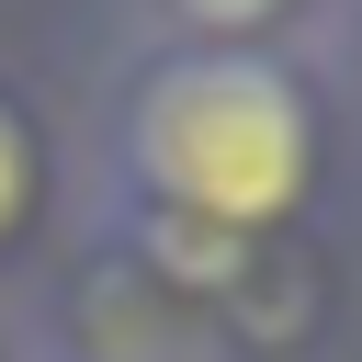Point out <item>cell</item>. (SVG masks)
Instances as JSON below:
<instances>
[{
  "label": "cell",
  "mask_w": 362,
  "mask_h": 362,
  "mask_svg": "<svg viewBox=\"0 0 362 362\" xmlns=\"http://www.w3.org/2000/svg\"><path fill=\"white\" fill-rule=\"evenodd\" d=\"M136 158L170 204H192L215 226H260L305 192V102L249 57H204L147 90Z\"/></svg>",
  "instance_id": "cell-1"
},
{
  "label": "cell",
  "mask_w": 362,
  "mask_h": 362,
  "mask_svg": "<svg viewBox=\"0 0 362 362\" xmlns=\"http://www.w3.org/2000/svg\"><path fill=\"white\" fill-rule=\"evenodd\" d=\"M192 23H260V11H283V0H181Z\"/></svg>",
  "instance_id": "cell-2"
},
{
  "label": "cell",
  "mask_w": 362,
  "mask_h": 362,
  "mask_svg": "<svg viewBox=\"0 0 362 362\" xmlns=\"http://www.w3.org/2000/svg\"><path fill=\"white\" fill-rule=\"evenodd\" d=\"M23 204V136H11V113H0V215Z\"/></svg>",
  "instance_id": "cell-3"
}]
</instances>
